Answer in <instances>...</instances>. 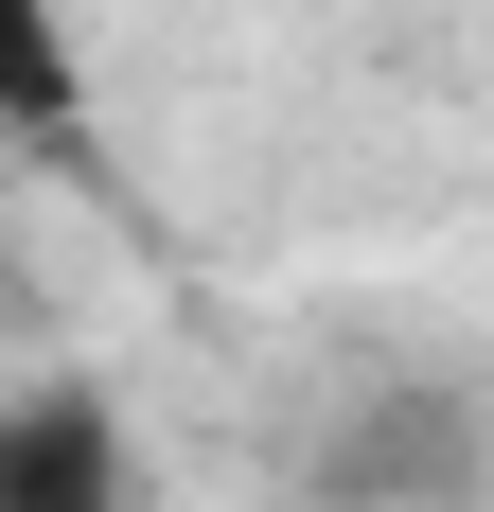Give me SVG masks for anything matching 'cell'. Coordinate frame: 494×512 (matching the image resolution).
Returning a JSON list of instances; mask_svg holds the SVG:
<instances>
[{
  "mask_svg": "<svg viewBox=\"0 0 494 512\" xmlns=\"http://www.w3.org/2000/svg\"><path fill=\"white\" fill-rule=\"evenodd\" d=\"M477 389H459V371H389V389H371V407L336 424V477H318V495L336 512H477Z\"/></svg>",
  "mask_w": 494,
  "mask_h": 512,
  "instance_id": "7a4b0ae2",
  "label": "cell"
},
{
  "mask_svg": "<svg viewBox=\"0 0 494 512\" xmlns=\"http://www.w3.org/2000/svg\"><path fill=\"white\" fill-rule=\"evenodd\" d=\"M71 124H89V18L0 0V142H71Z\"/></svg>",
  "mask_w": 494,
  "mask_h": 512,
  "instance_id": "3957f363",
  "label": "cell"
},
{
  "mask_svg": "<svg viewBox=\"0 0 494 512\" xmlns=\"http://www.w3.org/2000/svg\"><path fill=\"white\" fill-rule=\"evenodd\" d=\"M0 512H142V424L106 371H18L0 389Z\"/></svg>",
  "mask_w": 494,
  "mask_h": 512,
  "instance_id": "6da1fadb",
  "label": "cell"
}]
</instances>
